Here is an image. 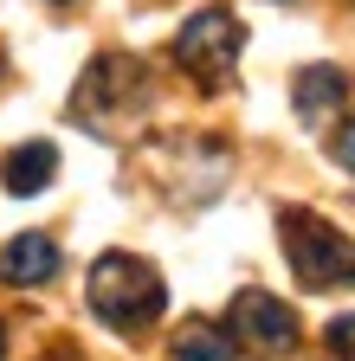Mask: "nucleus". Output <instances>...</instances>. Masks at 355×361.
Returning a JSON list of instances; mask_svg holds the SVG:
<instances>
[{"label":"nucleus","instance_id":"nucleus-1","mask_svg":"<svg viewBox=\"0 0 355 361\" xmlns=\"http://www.w3.org/2000/svg\"><path fill=\"white\" fill-rule=\"evenodd\" d=\"M84 297H91L97 323H110V329H149L155 316L168 310L162 271H155L149 258H136V252H104V258L91 264Z\"/></svg>","mask_w":355,"mask_h":361},{"label":"nucleus","instance_id":"nucleus-2","mask_svg":"<svg viewBox=\"0 0 355 361\" xmlns=\"http://www.w3.org/2000/svg\"><path fill=\"white\" fill-rule=\"evenodd\" d=\"M278 245H284L303 290H355V239L336 233L330 219L303 213V207H284L278 213Z\"/></svg>","mask_w":355,"mask_h":361},{"label":"nucleus","instance_id":"nucleus-3","mask_svg":"<svg viewBox=\"0 0 355 361\" xmlns=\"http://www.w3.org/2000/svg\"><path fill=\"white\" fill-rule=\"evenodd\" d=\"M143 110H149V78H143L136 59H123V52L91 59V71H84L78 90H71V116L84 129H97V135L123 129L129 116H143Z\"/></svg>","mask_w":355,"mask_h":361},{"label":"nucleus","instance_id":"nucleus-4","mask_svg":"<svg viewBox=\"0 0 355 361\" xmlns=\"http://www.w3.org/2000/svg\"><path fill=\"white\" fill-rule=\"evenodd\" d=\"M239 52H246V26L227 7H200L181 32H174V65L194 71L200 84H227L233 65H239Z\"/></svg>","mask_w":355,"mask_h":361},{"label":"nucleus","instance_id":"nucleus-5","mask_svg":"<svg viewBox=\"0 0 355 361\" xmlns=\"http://www.w3.org/2000/svg\"><path fill=\"white\" fill-rule=\"evenodd\" d=\"M227 336L252 355H291L297 348V310L272 290H239L227 303Z\"/></svg>","mask_w":355,"mask_h":361},{"label":"nucleus","instance_id":"nucleus-6","mask_svg":"<svg viewBox=\"0 0 355 361\" xmlns=\"http://www.w3.org/2000/svg\"><path fill=\"white\" fill-rule=\"evenodd\" d=\"M291 104H297V123L303 129H330L342 116V104H349V71L342 65H310V71H297Z\"/></svg>","mask_w":355,"mask_h":361},{"label":"nucleus","instance_id":"nucleus-7","mask_svg":"<svg viewBox=\"0 0 355 361\" xmlns=\"http://www.w3.org/2000/svg\"><path fill=\"white\" fill-rule=\"evenodd\" d=\"M52 278H59V239L52 233H20V239H7V252H0V284L32 290V284H52Z\"/></svg>","mask_w":355,"mask_h":361},{"label":"nucleus","instance_id":"nucleus-8","mask_svg":"<svg viewBox=\"0 0 355 361\" xmlns=\"http://www.w3.org/2000/svg\"><path fill=\"white\" fill-rule=\"evenodd\" d=\"M0 180H7V194H46L59 180V142H20L7 161H0Z\"/></svg>","mask_w":355,"mask_h":361},{"label":"nucleus","instance_id":"nucleus-9","mask_svg":"<svg viewBox=\"0 0 355 361\" xmlns=\"http://www.w3.org/2000/svg\"><path fill=\"white\" fill-rule=\"evenodd\" d=\"M239 342L227 329H207V323H188L181 336H174V361H233Z\"/></svg>","mask_w":355,"mask_h":361},{"label":"nucleus","instance_id":"nucleus-10","mask_svg":"<svg viewBox=\"0 0 355 361\" xmlns=\"http://www.w3.org/2000/svg\"><path fill=\"white\" fill-rule=\"evenodd\" d=\"M323 342H330L336 361H355V316H336V323L323 329Z\"/></svg>","mask_w":355,"mask_h":361},{"label":"nucleus","instance_id":"nucleus-11","mask_svg":"<svg viewBox=\"0 0 355 361\" xmlns=\"http://www.w3.org/2000/svg\"><path fill=\"white\" fill-rule=\"evenodd\" d=\"M336 161L355 174V123H349V129H336Z\"/></svg>","mask_w":355,"mask_h":361},{"label":"nucleus","instance_id":"nucleus-12","mask_svg":"<svg viewBox=\"0 0 355 361\" xmlns=\"http://www.w3.org/2000/svg\"><path fill=\"white\" fill-rule=\"evenodd\" d=\"M0 361H7V329H0Z\"/></svg>","mask_w":355,"mask_h":361}]
</instances>
